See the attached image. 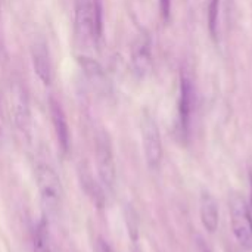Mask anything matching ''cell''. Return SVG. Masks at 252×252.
Instances as JSON below:
<instances>
[{
	"label": "cell",
	"instance_id": "obj_1",
	"mask_svg": "<svg viewBox=\"0 0 252 252\" xmlns=\"http://www.w3.org/2000/svg\"><path fill=\"white\" fill-rule=\"evenodd\" d=\"M35 180L46 216L56 217L61 210L63 196V189L59 176L50 165L38 164L35 168Z\"/></svg>",
	"mask_w": 252,
	"mask_h": 252
},
{
	"label": "cell",
	"instance_id": "obj_2",
	"mask_svg": "<svg viewBox=\"0 0 252 252\" xmlns=\"http://www.w3.org/2000/svg\"><path fill=\"white\" fill-rule=\"evenodd\" d=\"M230 226L236 242L245 250H252V210L239 193H232L229 198Z\"/></svg>",
	"mask_w": 252,
	"mask_h": 252
},
{
	"label": "cell",
	"instance_id": "obj_3",
	"mask_svg": "<svg viewBox=\"0 0 252 252\" xmlns=\"http://www.w3.org/2000/svg\"><path fill=\"white\" fill-rule=\"evenodd\" d=\"M140 133L146 164L151 170H157L162 161V142L158 126L149 112H143L140 118Z\"/></svg>",
	"mask_w": 252,
	"mask_h": 252
},
{
	"label": "cell",
	"instance_id": "obj_4",
	"mask_svg": "<svg viewBox=\"0 0 252 252\" xmlns=\"http://www.w3.org/2000/svg\"><path fill=\"white\" fill-rule=\"evenodd\" d=\"M96 162H97V173H99L100 185L106 190H112L115 186V180H117V168H115L112 145L106 133H100L97 136Z\"/></svg>",
	"mask_w": 252,
	"mask_h": 252
},
{
	"label": "cell",
	"instance_id": "obj_5",
	"mask_svg": "<svg viewBox=\"0 0 252 252\" xmlns=\"http://www.w3.org/2000/svg\"><path fill=\"white\" fill-rule=\"evenodd\" d=\"M10 114L15 126L22 131L28 133L31 126V114L27 94L21 86H13L10 90Z\"/></svg>",
	"mask_w": 252,
	"mask_h": 252
},
{
	"label": "cell",
	"instance_id": "obj_6",
	"mask_svg": "<svg viewBox=\"0 0 252 252\" xmlns=\"http://www.w3.org/2000/svg\"><path fill=\"white\" fill-rule=\"evenodd\" d=\"M31 61L34 72L44 86H50L53 81V66L50 53L44 40H37L31 47Z\"/></svg>",
	"mask_w": 252,
	"mask_h": 252
},
{
	"label": "cell",
	"instance_id": "obj_7",
	"mask_svg": "<svg viewBox=\"0 0 252 252\" xmlns=\"http://www.w3.org/2000/svg\"><path fill=\"white\" fill-rule=\"evenodd\" d=\"M75 35L81 43H94L93 34V1L77 0L75 4Z\"/></svg>",
	"mask_w": 252,
	"mask_h": 252
},
{
	"label": "cell",
	"instance_id": "obj_8",
	"mask_svg": "<svg viewBox=\"0 0 252 252\" xmlns=\"http://www.w3.org/2000/svg\"><path fill=\"white\" fill-rule=\"evenodd\" d=\"M193 111V89L188 77H182L180 100H179V130L182 137H188L190 115Z\"/></svg>",
	"mask_w": 252,
	"mask_h": 252
},
{
	"label": "cell",
	"instance_id": "obj_9",
	"mask_svg": "<svg viewBox=\"0 0 252 252\" xmlns=\"http://www.w3.org/2000/svg\"><path fill=\"white\" fill-rule=\"evenodd\" d=\"M131 63L137 75L145 77L152 69V50L148 35H140L131 49Z\"/></svg>",
	"mask_w": 252,
	"mask_h": 252
},
{
	"label": "cell",
	"instance_id": "obj_10",
	"mask_svg": "<svg viewBox=\"0 0 252 252\" xmlns=\"http://www.w3.org/2000/svg\"><path fill=\"white\" fill-rule=\"evenodd\" d=\"M50 117H52L55 134L58 139V145L63 154H68L69 146H71L69 127H68V121H66V117H65L62 106L55 99H50Z\"/></svg>",
	"mask_w": 252,
	"mask_h": 252
},
{
	"label": "cell",
	"instance_id": "obj_11",
	"mask_svg": "<svg viewBox=\"0 0 252 252\" xmlns=\"http://www.w3.org/2000/svg\"><path fill=\"white\" fill-rule=\"evenodd\" d=\"M199 216L204 229L208 233H216L219 229V205L210 190H202L199 196Z\"/></svg>",
	"mask_w": 252,
	"mask_h": 252
},
{
	"label": "cell",
	"instance_id": "obj_12",
	"mask_svg": "<svg viewBox=\"0 0 252 252\" xmlns=\"http://www.w3.org/2000/svg\"><path fill=\"white\" fill-rule=\"evenodd\" d=\"M80 65L83 68L84 75L87 77V80L90 81V84L93 86L94 90L100 92V90L106 89V86H108L106 74L99 62H96L92 58H80Z\"/></svg>",
	"mask_w": 252,
	"mask_h": 252
},
{
	"label": "cell",
	"instance_id": "obj_13",
	"mask_svg": "<svg viewBox=\"0 0 252 252\" xmlns=\"http://www.w3.org/2000/svg\"><path fill=\"white\" fill-rule=\"evenodd\" d=\"M32 248L34 252H53L52 239L49 233V226L46 217H43L34 227L32 233Z\"/></svg>",
	"mask_w": 252,
	"mask_h": 252
},
{
	"label": "cell",
	"instance_id": "obj_14",
	"mask_svg": "<svg viewBox=\"0 0 252 252\" xmlns=\"http://www.w3.org/2000/svg\"><path fill=\"white\" fill-rule=\"evenodd\" d=\"M81 185L86 190V193L93 199V202L99 207L103 205L105 202V193H103V186L96 183L94 179L90 176V174H86L83 179H81Z\"/></svg>",
	"mask_w": 252,
	"mask_h": 252
},
{
	"label": "cell",
	"instance_id": "obj_15",
	"mask_svg": "<svg viewBox=\"0 0 252 252\" xmlns=\"http://www.w3.org/2000/svg\"><path fill=\"white\" fill-rule=\"evenodd\" d=\"M93 1V34H94V44H99L103 34V13H102V3L100 0Z\"/></svg>",
	"mask_w": 252,
	"mask_h": 252
},
{
	"label": "cell",
	"instance_id": "obj_16",
	"mask_svg": "<svg viewBox=\"0 0 252 252\" xmlns=\"http://www.w3.org/2000/svg\"><path fill=\"white\" fill-rule=\"evenodd\" d=\"M94 251L96 252H114L112 251V248L109 247V244H108L106 241H103L102 238H99V239H97Z\"/></svg>",
	"mask_w": 252,
	"mask_h": 252
},
{
	"label": "cell",
	"instance_id": "obj_17",
	"mask_svg": "<svg viewBox=\"0 0 252 252\" xmlns=\"http://www.w3.org/2000/svg\"><path fill=\"white\" fill-rule=\"evenodd\" d=\"M4 130H6V123H4V115H3V109H1V102H0V140L4 136Z\"/></svg>",
	"mask_w": 252,
	"mask_h": 252
},
{
	"label": "cell",
	"instance_id": "obj_18",
	"mask_svg": "<svg viewBox=\"0 0 252 252\" xmlns=\"http://www.w3.org/2000/svg\"><path fill=\"white\" fill-rule=\"evenodd\" d=\"M161 3V10H162V15L164 18L168 16V12H170V0H159Z\"/></svg>",
	"mask_w": 252,
	"mask_h": 252
},
{
	"label": "cell",
	"instance_id": "obj_19",
	"mask_svg": "<svg viewBox=\"0 0 252 252\" xmlns=\"http://www.w3.org/2000/svg\"><path fill=\"white\" fill-rule=\"evenodd\" d=\"M199 1H201V0H189V3H190V4H193V6H198V4H199Z\"/></svg>",
	"mask_w": 252,
	"mask_h": 252
},
{
	"label": "cell",
	"instance_id": "obj_20",
	"mask_svg": "<svg viewBox=\"0 0 252 252\" xmlns=\"http://www.w3.org/2000/svg\"><path fill=\"white\" fill-rule=\"evenodd\" d=\"M131 252H142L140 251V248H137V247H134V248H133V251Z\"/></svg>",
	"mask_w": 252,
	"mask_h": 252
},
{
	"label": "cell",
	"instance_id": "obj_21",
	"mask_svg": "<svg viewBox=\"0 0 252 252\" xmlns=\"http://www.w3.org/2000/svg\"><path fill=\"white\" fill-rule=\"evenodd\" d=\"M251 210H252V174H251Z\"/></svg>",
	"mask_w": 252,
	"mask_h": 252
},
{
	"label": "cell",
	"instance_id": "obj_22",
	"mask_svg": "<svg viewBox=\"0 0 252 252\" xmlns=\"http://www.w3.org/2000/svg\"><path fill=\"white\" fill-rule=\"evenodd\" d=\"M0 43H1V35H0Z\"/></svg>",
	"mask_w": 252,
	"mask_h": 252
},
{
	"label": "cell",
	"instance_id": "obj_23",
	"mask_svg": "<svg viewBox=\"0 0 252 252\" xmlns=\"http://www.w3.org/2000/svg\"><path fill=\"white\" fill-rule=\"evenodd\" d=\"M204 252H208V251H207V250H204Z\"/></svg>",
	"mask_w": 252,
	"mask_h": 252
}]
</instances>
